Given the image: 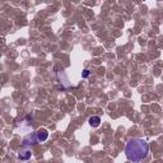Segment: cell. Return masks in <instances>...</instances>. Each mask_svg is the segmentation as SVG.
<instances>
[{
	"label": "cell",
	"mask_w": 163,
	"mask_h": 163,
	"mask_svg": "<svg viewBox=\"0 0 163 163\" xmlns=\"http://www.w3.org/2000/svg\"><path fill=\"white\" fill-rule=\"evenodd\" d=\"M149 153V144L139 138H134L126 143L125 154L130 162L139 163L144 159Z\"/></svg>",
	"instance_id": "obj_1"
},
{
	"label": "cell",
	"mask_w": 163,
	"mask_h": 163,
	"mask_svg": "<svg viewBox=\"0 0 163 163\" xmlns=\"http://www.w3.org/2000/svg\"><path fill=\"white\" fill-rule=\"evenodd\" d=\"M47 138H49L47 130L41 129V130H38V131H37V140H38V141H45Z\"/></svg>",
	"instance_id": "obj_2"
},
{
	"label": "cell",
	"mask_w": 163,
	"mask_h": 163,
	"mask_svg": "<svg viewBox=\"0 0 163 163\" xmlns=\"http://www.w3.org/2000/svg\"><path fill=\"white\" fill-rule=\"evenodd\" d=\"M89 125L90 126H93V127H97V126H100V124H101V119L98 116H92V117H89Z\"/></svg>",
	"instance_id": "obj_3"
},
{
	"label": "cell",
	"mask_w": 163,
	"mask_h": 163,
	"mask_svg": "<svg viewBox=\"0 0 163 163\" xmlns=\"http://www.w3.org/2000/svg\"><path fill=\"white\" fill-rule=\"evenodd\" d=\"M88 75H89V71H88V70H84V71H83V76L86 78V76H88Z\"/></svg>",
	"instance_id": "obj_4"
}]
</instances>
